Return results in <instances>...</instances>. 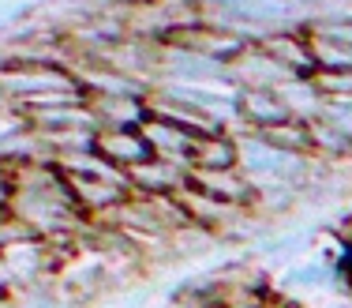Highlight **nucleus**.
<instances>
[{
  "label": "nucleus",
  "instance_id": "1",
  "mask_svg": "<svg viewBox=\"0 0 352 308\" xmlns=\"http://www.w3.org/2000/svg\"><path fill=\"white\" fill-rule=\"evenodd\" d=\"M8 211L23 222L34 237L45 240H72L79 237L87 218H82L79 203H75L68 177L56 162L49 158H34L12 170V199Z\"/></svg>",
  "mask_w": 352,
  "mask_h": 308
},
{
  "label": "nucleus",
  "instance_id": "2",
  "mask_svg": "<svg viewBox=\"0 0 352 308\" xmlns=\"http://www.w3.org/2000/svg\"><path fill=\"white\" fill-rule=\"evenodd\" d=\"M64 98H87L72 64L27 61V57L0 64V105H15V113H23L30 105L64 102Z\"/></svg>",
  "mask_w": 352,
  "mask_h": 308
},
{
  "label": "nucleus",
  "instance_id": "3",
  "mask_svg": "<svg viewBox=\"0 0 352 308\" xmlns=\"http://www.w3.org/2000/svg\"><path fill=\"white\" fill-rule=\"evenodd\" d=\"M68 177V188L79 203L82 218L105 222L124 199L131 196V185L120 170H113L109 162H102L98 154H75V158H60L56 162Z\"/></svg>",
  "mask_w": 352,
  "mask_h": 308
},
{
  "label": "nucleus",
  "instance_id": "4",
  "mask_svg": "<svg viewBox=\"0 0 352 308\" xmlns=\"http://www.w3.org/2000/svg\"><path fill=\"white\" fill-rule=\"evenodd\" d=\"M94 154L128 177L131 170H139V165H146L154 158V147H150L142 128H98L94 132Z\"/></svg>",
  "mask_w": 352,
  "mask_h": 308
},
{
  "label": "nucleus",
  "instance_id": "5",
  "mask_svg": "<svg viewBox=\"0 0 352 308\" xmlns=\"http://www.w3.org/2000/svg\"><path fill=\"white\" fill-rule=\"evenodd\" d=\"M150 147H154V158H165V162H176L184 170H191V154H195V143L203 132L188 128V124L173 121V116H162L150 110V121L142 124Z\"/></svg>",
  "mask_w": 352,
  "mask_h": 308
},
{
  "label": "nucleus",
  "instance_id": "6",
  "mask_svg": "<svg viewBox=\"0 0 352 308\" xmlns=\"http://www.w3.org/2000/svg\"><path fill=\"white\" fill-rule=\"evenodd\" d=\"M258 45L281 64L289 68L292 76H311L315 72V57H311V34L296 27H285V30H270V34L258 38Z\"/></svg>",
  "mask_w": 352,
  "mask_h": 308
},
{
  "label": "nucleus",
  "instance_id": "7",
  "mask_svg": "<svg viewBox=\"0 0 352 308\" xmlns=\"http://www.w3.org/2000/svg\"><path fill=\"white\" fill-rule=\"evenodd\" d=\"M236 116L248 124V132H263L270 124L292 121V110L278 87L274 90H236Z\"/></svg>",
  "mask_w": 352,
  "mask_h": 308
},
{
  "label": "nucleus",
  "instance_id": "8",
  "mask_svg": "<svg viewBox=\"0 0 352 308\" xmlns=\"http://www.w3.org/2000/svg\"><path fill=\"white\" fill-rule=\"evenodd\" d=\"M128 185L139 196H180L188 185V170L176 162H165V158H150L146 165L128 173Z\"/></svg>",
  "mask_w": 352,
  "mask_h": 308
},
{
  "label": "nucleus",
  "instance_id": "9",
  "mask_svg": "<svg viewBox=\"0 0 352 308\" xmlns=\"http://www.w3.org/2000/svg\"><path fill=\"white\" fill-rule=\"evenodd\" d=\"M217 170H236V136L232 132H203L195 143L188 173H217Z\"/></svg>",
  "mask_w": 352,
  "mask_h": 308
},
{
  "label": "nucleus",
  "instance_id": "10",
  "mask_svg": "<svg viewBox=\"0 0 352 308\" xmlns=\"http://www.w3.org/2000/svg\"><path fill=\"white\" fill-rule=\"evenodd\" d=\"M307 79L326 105H352V68H315Z\"/></svg>",
  "mask_w": 352,
  "mask_h": 308
},
{
  "label": "nucleus",
  "instance_id": "11",
  "mask_svg": "<svg viewBox=\"0 0 352 308\" xmlns=\"http://www.w3.org/2000/svg\"><path fill=\"white\" fill-rule=\"evenodd\" d=\"M338 274H341V267L322 263V260H311V263H296V267H289L285 286L300 289V294H311V289H330L333 282H338Z\"/></svg>",
  "mask_w": 352,
  "mask_h": 308
},
{
  "label": "nucleus",
  "instance_id": "12",
  "mask_svg": "<svg viewBox=\"0 0 352 308\" xmlns=\"http://www.w3.org/2000/svg\"><path fill=\"white\" fill-rule=\"evenodd\" d=\"M311 30H318V34H326V38H333L338 45H345L349 53H352V19H322V23H315Z\"/></svg>",
  "mask_w": 352,
  "mask_h": 308
},
{
  "label": "nucleus",
  "instance_id": "13",
  "mask_svg": "<svg viewBox=\"0 0 352 308\" xmlns=\"http://www.w3.org/2000/svg\"><path fill=\"white\" fill-rule=\"evenodd\" d=\"M27 12H30V4H4L0 8V30H8L12 23H19Z\"/></svg>",
  "mask_w": 352,
  "mask_h": 308
},
{
  "label": "nucleus",
  "instance_id": "14",
  "mask_svg": "<svg viewBox=\"0 0 352 308\" xmlns=\"http://www.w3.org/2000/svg\"><path fill=\"white\" fill-rule=\"evenodd\" d=\"M8 199H12V170L0 162V211H8Z\"/></svg>",
  "mask_w": 352,
  "mask_h": 308
},
{
  "label": "nucleus",
  "instance_id": "15",
  "mask_svg": "<svg viewBox=\"0 0 352 308\" xmlns=\"http://www.w3.org/2000/svg\"><path fill=\"white\" fill-rule=\"evenodd\" d=\"M341 240H345V248L352 252V214L345 218V226H341Z\"/></svg>",
  "mask_w": 352,
  "mask_h": 308
},
{
  "label": "nucleus",
  "instance_id": "16",
  "mask_svg": "<svg viewBox=\"0 0 352 308\" xmlns=\"http://www.w3.org/2000/svg\"><path fill=\"white\" fill-rule=\"evenodd\" d=\"M349 278H352V267H349Z\"/></svg>",
  "mask_w": 352,
  "mask_h": 308
},
{
  "label": "nucleus",
  "instance_id": "17",
  "mask_svg": "<svg viewBox=\"0 0 352 308\" xmlns=\"http://www.w3.org/2000/svg\"><path fill=\"white\" fill-rule=\"evenodd\" d=\"M292 308H296V305H292Z\"/></svg>",
  "mask_w": 352,
  "mask_h": 308
}]
</instances>
